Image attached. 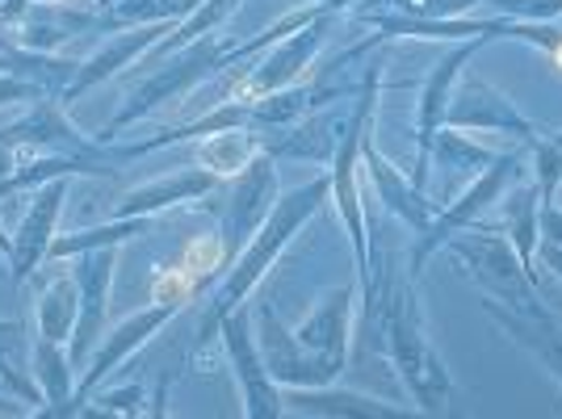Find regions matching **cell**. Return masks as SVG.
Returning <instances> with one entry per match:
<instances>
[{
    "mask_svg": "<svg viewBox=\"0 0 562 419\" xmlns=\"http://www.w3.org/2000/svg\"><path fill=\"white\" fill-rule=\"evenodd\" d=\"M550 260H554V264L562 269V252H550Z\"/></svg>",
    "mask_w": 562,
    "mask_h": 419,
    "instance_id": "6da1fadb",
    "label": "cell"
}]
</instances>
